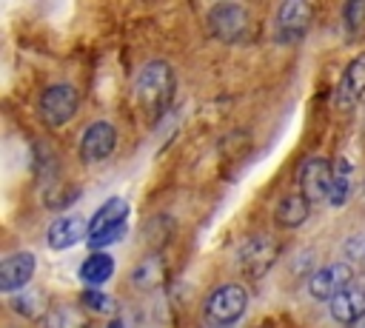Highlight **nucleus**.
<instances>
[{"label": "nucleus", "mask_w": 365, "mask_h": 328, "mask_svg": "<svg viewBox=\"0 0 365 328\" xmlns=\"http://www.w3.org/2000/svg\"><path fill=\"white\" fill-rule=\"evenodd\" d=\"M171 88H174V71L168 63H160V60L145 63L134 80V94L148 108L165 106V100L171 97Z\"/></svg>", "instance_id": "obj_1"}, {"label": "nucleus", "mask_w": 365, "mask_h": 328, "mask_svg": "<svg viewBox=\"0 0 365 328\" xmlns=\"http://www.w3.org/2000/svg\"><path fill=\"white\" fill-rule=\"evenodd\" d=\"M245 305H248L245 288L237 285V282H228V285H220L208 294L205 317H208L211 325H231L245 314Z\"/></svg>", "instance_id": "obj_2"}, {"label": "nucleus", "mask_w": 365, "mask_h": 328, "mask_svg": "<svg viewBox=\"0 0 365 328\" xmlns=\"http://www.w3.org/2000/svg\"><path fill=\"white\" fill-rule=\"evenodd\" d=\"M77 106H80V97H77L74 86H66V83L48 86L40 94V117L48 125H66L77 114Z\"/></svg>", "instance_id": "obj_3"}, {"label": "nucleus", "mask_w": 365, "mask_h": 328, "mask_svg": "<svg viewBox=\"0 0 365 328\" xmlns=\"http://www.w3.org/2000/svg\"><path fill=\"white\" fill-rule=\"evenodd\" d=\"M348 285H354V265L339 260V262H331V265H322L311 274L308 280V291L314 299H334L339 291H345Z\"/></svg>", "instance_id": "obj_4"}, {"label": "nucleus", "mask_w": 365, "mask_h": 328, "mask_svg": "<svg viewBox=\"0 0 365 328\" xmlns=\"http://www.w3.org/2000/svg\"><path fill=\"white\" fill-rule=\"evenodd\" d=\"M299 194L314 205L331 194V165L322 157H308L299 165Z\"/></svg>", "instance_id": "obj_5"}, {"label": "nucleus", "mask_w": 365, "mask_h": 328, "mask_svg": "<svg viewBox=\"0 0 365 328\" xmlns=\"http://www.w3.org/2000/svg\"><path fill=\"white\" fill-rule=\"evenodd\" d=\"M208 26L220 40L234 43L248 29V11L242 6H237V3H220V6H214L208 11Z\"/></svg>", "instance_id": "obj_6"}, {"label": "nucleus", "mask_w": 365, "mask_h": 328, "mask_svg": "<svg viewBox=\"0 0 365 328\" xmlns=\"http://www.w3.org/2000/svg\"><path fill=\"white\" fill-rule=\"evenodd\" d=\"M362 97H365V51H359L348 63V68H345V74H342V80L336 86L334 106L342 108V111H351Z\"/></svg>", "instance_id": "obj_7"}, {"label": "nucleus", "mask_w": 365, "mask_h": 328, "mask_svg": "<svg viewBox=\"0 0 365 328\" xmlns=\"http://www.w3.org/2000/svg\"><path fill=\"white\" fill-rule=\"evenodd\" d=\"M274 260H277V242L271 237H265V234L251 237L240 248V268L248 277H262L274 265Z\"/></svg>", "instance_id": "obj_8"}, {"label": "nucleus", "mask_w": 365, "mask_h": 328, "mask_svg": "<svg viewBox=\"0 0 365 328\" xmlns=\"http://www.w3.org/2000/svg\"><path fill=\"white\" fill-rule=\"evenodd\" d=\"M114 145H117V131H114V125L97 120V123H91V125L83 131V137H80V157H83L86 163H100V160H106V157L114 151Z\"/></svg>", "instance_id": "obj_9"}, {"label": "nucleus", "mask_w": 365, "mask_h": 328, "mask_svg": "<svg viewBox=\"0 0 365 328\" xmlns=\"http://www.w3.org/2000/svg\"><path fill=\"white\" fill-rule=\"evenodd\" d=\"M311 23V6L305 0H288L279 6V14H277V37L282 43H294L305 34Z\"/></svg>", "instance_id": "obj_10"}, {"label": "nucleus", "mask_w": 365, "mask_h": 328, "mask_svg": "<svg viewBox=\"0 0 365 328\" xmlns=\"http://www.w3.org/2000/svg\"><path fill=\"white\" fill-rule=\"evenodd\" d=\"M83 237H88V225H86V220H83L80 214L57 217V220L48 225V234H46V240H48V245H51L54 251H63V248L80 242Z\"/></svg>", "instance_id": "obj_11"}, {"label": "nucleus", "mask_w": 365, "mask_h": 328, "mask_svg": "<svg viewBox=\"0 0 365 328\" xmlns=\"http://www.w3.org/2000/svg\"><path fill=\"white\" fill-rule=\"evenodd\" d=\"M31 274H34V257L29 251L11 254L0 262V288L3 291H17V288L29 285Z\"/></svg>", "instance_id": "obj_12"}, {"label": "nucleus", "mask_w": 365, "mask_h": 328, "mask_svg": "<svg viewBox=\"0 0 365 328\" xmlns=\"http://www.w3.org/2000/svg\"><path fill=\"white\" fill-rule=\"evenodd\" d=\"M331 317L339 322H356L365 317V288L362 285H348L345 291H339L331 302Z\"/></svg>", "instance_id": "obj_13"}, {"label": "nucleus", "mask_w": 365, "mask_h": 328, "mask_svg": "<svg viewBox=\"0 0 365 328\" xmlns=\"http://www.w3.org/2000/svg\"><path fill=\"white\" fill-rule=\"evenodd\" d=\"M125 217H128V203H125V200H120V197L106 200V203L94 211L91 222H88V237H97V234H103V231H108V228L123 225Z\"/></svg>", "instance_id": "obj_14"}, {"label": "nucleus", "mask_w": 365, "mask_h": 328, "mask_svg": "<svg viewBox=\"0 0 365 328\" xmlns=\"http://www.w3.org/2000/svg\"><path fill=\"white\" fill-rule=\"evenodd\" d=\"M351 188H354V163L348 157H339L331 165V194H328V203L336 205V208L345 205Z\"/></svg>", "instance_id": "obj_15"}, {"label": "nucleus", "mask_w": 365, "mask_h": 328, "mask_svg": "<svg viewBox=\"0 0 365 328\" xmlns=\"http://www.w3.org/2000/svg\"><path fill=\"white\" fill-rule=\"evenodd\" d=\"M114 274V257L111 254H103V251H97V254H88L86 260H83V265H80V280L86 282V285H103L108 277Z\"/></svg>", "instance_id": "obj_16"}, {"label": "nucleus", "mask_w": 365, "mask_h": 328, "mask_svg": "<svg viewBox=\"0 0 365 328\" xmlns=\"http://www.w3.org/2000/svg\"><path fill=\"white\" fill-rule=\"evenodd\" d=\"M308 211H311V203L302 197V194H288V197H282L279 200V205H277V222L279 225H285V228H294V225H302L305 222V217H308Z\"/></svg>", "instance_id": "obj_17"}, {"label": "nucleus", "mask_w": 365, "mask_h": 328, "mask_svg": "<svg viewBox=\"0 0 365 328\" xmlns=\"http://www.w3.org/2000/svg\"><path fill=\"white\" fill-rule=\"evenodd\" d=\"M88 319H86V311L80 305H54L48 314H46V328H86Z\"/></svg>", "instance_id": "obj_18"}, {"label": "nucleus", "mask_w": 365, "mask_h": 328, "mask_svg": "<svg viewBox=\"0 0 365 328\" xmlns=\"http://www.w3.org/2000/svg\"><path fill=\"white\" fill-rule=\"evenodd\" d=\"M345 251H348V260L345 262H354V260H365V237H354L345 242Z\"/></svg>", "instance_id": "obj_19"}, {"label": "nucleus", "mask_w": 365, "mask_h": 328, "mask_svg": "<svg viewBox=\"0 0 365 328\" xmlns=\"http://www.w3.org/2000/svg\"><path fill=\"white\" fill-rule=\"evenodd\" d=\"M83 297H86L83 302H86L88 308H94V311H106V308L111 305V299H108L106 294H100V291H86Z\"/></svg>", "instance_id": "obj_20"}, {"label": "nucleus", "mask_w": 365, "mask_h": 328, "mask_svg": "<svg viewBox=\"0 0 365 328\" xmlns=\"http://www.w3.org/2000/svg\"><path fill=\"white\" fill-rule=\"evenodd\" d=\"M345 11H348V20H351V29H356L365 20V3H351Z\"/></svg>", "instance_id": "obj_21"}, {"label": "nucleus", "mask_w": 365, "mask_h": 328, "mask_svg": "<svg viewBox=\"0 0 365 328\" xmlns=\"http://www.w3.org/2000/svg\"><path fill=\"white\" fill-rule=\"evenodd\" d=\"M106 328H125V325H123V319H111Z\"/></svg>", "instance_id": "obj_22"}, {"label": "nucleus", "mask_w": 365, "mask_h": 328, "mask_svg": "<svg viewBox=\"0 0 365 328\" xmlns=\"http://www.w3.org/2000/svg\"><path fill=\"white\" fill-rule=\"evenodd\" d=\"M359 328H365V317H362V325H359Z\"/></svg>", "instance_id": "obj_23"}]
</instances>
